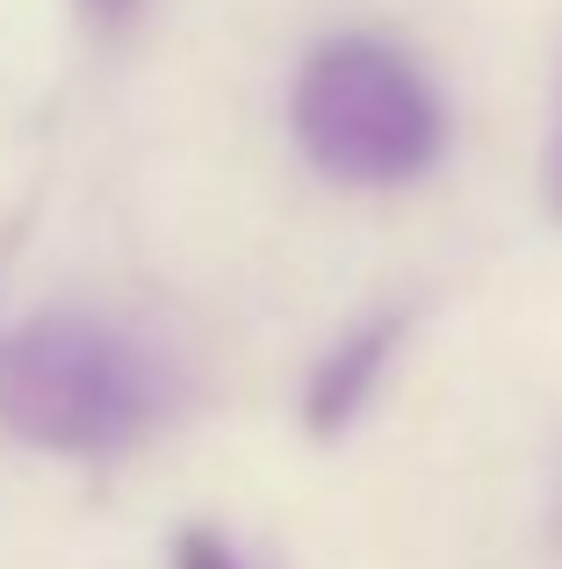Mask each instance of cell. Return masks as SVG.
I'll use <instances>...</instances> for the list:
<instances>
[{
    "instance_id": "obj_1",
    "label": "cell",
    "mask_w": 562,
    "mask_h": 569,
    "mask_svg": "<svg viewBox=\"0 0 562 569\" xmlns=\"http://www.w3.org/2000/svg\"><path fill=\"white\" fill-rule=\"evenodd\" d=\"M167 361L87 310H43L0 339V426L43 455H116L167 418Z\"/></svg>"
},
{
    "instance_id": "obj_2",
    "label": "cell",
    "mask_w": 562,
    "mask_h": 569,
    "mask_svg": "<svg viewBox=\"0 0 562 569\" xmlns=\"http://www.w3.org/2000/svg\"><path fill=\"white\" fill-rule=\"evenodd\" d=\"M295 144L339 188H404L448 144V116L397 43L332 37L295 80Z\"/></svg>"
},
{
    "instance_id": "obj_3",
    "label": "cell",
    "mask_w": 562,
    "mask_h": 569,
    "mask_svg": "<svg viewBox=\"0 0 562 569\" xmlns=\"http://www.w3.org/2000/svg\"><path fill=\"white\" fill-rule=\"evenodd\" d=\"M397 332H404V318H368L361 332H347L324 353L318 376H310V397H303L310 432H347L353 418H361V403L375 397L382 368H390V353H397Z\"/></svg>"
},
{
    "instance_id": "obj_4",
    "label": "cell",
    "mask_w": 562,
    "mask_h": 569,
    "mask_svg": "<svg viewBox=\"0 0 562 569\" xmlns=\"http://www.w3.org/2000/svg\"><path fill=\"white\" fill-rule=\"evenodd\" d=\"M173 569H245V562L224 548V533H210V527H188L181 541H173Z\"/></svg>"
},
{
    "instance_id": "obj_5",
    "label": "cell",
    "mask_w": 562,
    "mask_h": 569,
    "mask_svg": "<svg viewBox=\"0 0 562 569\" xmlns=\"http://www.w3.org/2000/svg\"><path fill=\"white\" fill-rule=\"evenodd\" d=\"M549 202H555V217H562V130H555V159H549Z\"/></svg>"
},
{
    "instance_id": "obj_6",
    "label": "cell",
    "mask_w": 562,
    "mask_h": 569,
    "mask_svg": "<svg viewBox=\"0 0 562 569\" xmlns=\"http://www.w3.org/2000/svg\"><path fill=\"white\" fill-rule=\"evenodd\" d=\"M87 8H94V14H101V22H123V14H130V8H138V0H87Z\"/></svg>"
}]
</instances>
